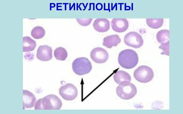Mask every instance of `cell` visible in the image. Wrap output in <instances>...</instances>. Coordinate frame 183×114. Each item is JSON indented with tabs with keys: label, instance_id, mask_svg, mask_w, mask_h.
I'll return each mask as SVG.
<instances>
[{
	"label": "cell",
	"instance_id": "cell-1",
	"mask_svg": "<svg viewBox=\"0 0 183 114\" xmlns=\"http://www.w3.org/2000/svg\"><path fill=\"white\" fill-rule=\"evenodd\" d=\"M62 105L61 100L56 95L49 94L37 100L35 110H59Z\"/></svg>",
	"mask_w": 183,
	"mask_h": 114
},
{
	"label": "cell",
	"instance_id": "cell-2",
	"mask_svg": "<svg viewBox=\"0 0 183 114\" xmlns=\"http://www.w3.org/2000/svg\"><path fill=\"white\" fill-rule=\"evenodd\" d=\"M139 58L137 53L131 49L121 51L118 57V61L123 68L130 69L135 67L137 64Z\"/></svg>",
	"mask_w": 183,
	"mask_h": 114
},
{
	"label": "cell",
	"instance_id": "cell-3",
	"mask_svg": "<svg viewBox=\"0 0 183 114\" xmlns=\"http://www.w3.org/2000/svg\"><path fill=\"white\" fill-rule=\"evenodd\" d=\"M72 67L75 73L78 75H82L89 73L92 69V66L88 58L80 57L73 61Z\"/></svg>",
	"mask_w": 183,
	"mask_h": 114
},
{
	"label": "cell",
	"instance_id": "cell-4",
	"mask_svg": "<svg viewBox=\"0 0 183 114\" xmlns=\"http://www.w3.org/2000/svg\"><path fill=\"white\" fill-rule=\"evenodd\" d=\"M134 77L139 82L146 83L151 81L154 77V73L151 68L146 65L139 66L134 72Z\"/></svg>",
	"mask_w": 183,
	"mask_h": 114
},
{
	"label": "cell",
	"instance_id": "cell-5",
	"mask_svg": "<svg viewBox=\"0 0 183 114\" xmlns=\"http://www.w3.org/2000/svg\"><path fill=\"white\" fill-rule=\"evenodd\" d=\"M116 92L117 95L121 99L128 100L135 95L137 90L134 84L129 83L119 85L116 88Z\"/></svg>",
	"mask_w": 183,
	"mask_h": 114
},
{
	"label": "cell",
	"instance_id": "cell-6",
	"mask_svg": "<svg viewBox=\"0 0 183 114\" xmlns=\"http://www.w3.org/2000/svg\"><path fill=\"white\" fill-rule=\"evenodd\" d=\"M124 41L127 46L136 48L141 47L143 43L142 36L135 32L127 33L124 37Z\"/></svg>",
	"mask_w": 183,
	"mask_h": 114
},
{
	"label": "cell",
	"instance_id": "cell-7",
	"mask_svg": "<svg viewBox=\"0 0 183 114\" xmlns=\"http://www.w3.org/2000/svg\"><path fill=\"white\" fill-rule=\"evenodd\" d=\"M59 93L63 99L70 101L76 97L78 91L77 88L73 84L68 83L60 87Z\"/></svg>",
	"mask_w": 183,
	"mask_h": 114
},
{
	"label": "cell",
	"instance_id": "cell-8",
	"mask_svg": "<svg viewBox=\"0 0 183 114\" xmlns=\"http://www.w3.org/2000/svg\"><path fill=\"white\" fill-rule=\"evenodd\" d=\"M90 56L95 62L98 64L106 62L108 59L109 54L104 49L101 47L94 48L92 50Z\"/></svg>",
	"mask_w": 183,
	"mask_h": 114
},
{
	"label": "cell",
	"instance_id": "cell-9",
	"mask_svg": "<svg viewBox=\"0 0 183 114\" xmlns=\"http://www.w3.org/2000/svg\"><path fill=\"white\" fill-rule=\"evenodd\" d=\"M52 48L47 45L40 46L38 48L36 54L37 59L42 61H48L52 58Z\"/></svg>",
	"mask_w": 183,
	"mask_h": 114
},
{
	"label": "cell",
	"instance_id": "cell-10",
	"mask_svg": "<svg viewBox=\"0 0 183 114\" xmlns=\"http://www.w3.org/2000/svg\"><path fill=\"white\" fill-rule=\"evenodd\" d=\"M112 29L118 32H125L129 27L127 20L125 18H115L113 19L111 22Z\"/></svg>",
	"mask_w": 183,
	"mask_h": 114
},
{
	"label": "cell",
	"instance_id": "cell-11",
	"mask_svg": "<svg viewBox=\"0 0 183 114\" xmlns=\"http://www.w3.org/2000/svg\"><path fill=\"white\" fill-rule=\"evenodd\" d=\"M23 108H30L33 107L36 101L34 95L29 91L23 90Z\"/></svg>",
	"mask_w": 183,
	"mask_h": 114
},
{
	"label": "cell",
	"instance_id": "cell-12",
	"mask_svg": "<svg viewBox=\"0 0 183 114\" xmlns=\"http://www.w3.org/2000/svg\"><path fill=\"white\" fill-rule=\"evenodd\" d=\"M93 26L94 28L98 32H104L108 31L110 28L109 21L105 18H98L94 21Z\"/></svg>",
	"mask_w": 183,
	"mask_h": 114
},
{
	"label": "cell",
	"instance_id": "cell-13",
	"mask_svg": "<svg viewBox=\"0 0 183 114\" xmlns=\"http://www.w3.org/2000/svg\"><path fill=\"white\" fill-rule=\"evenodd\" d=\"M113 78L115 82L119 85L130 83L131 81L130 75L123 70L116 71L114 75Z\"/></svg>",
	"mask_w": 183,
	"mask_h": 114
},
{
	"label": "cell",
	"instance_id": "cell-14",
	"mask_svg": "<svg viewBox=\"0 0 183 114\" xmlns=\"http://www.w3.org/2000/svg\"><path fill=\"white\" fill-rule=\"evenodd\" d=\"M121 41V39L119 35H110L103 38V45L108 48H111L113 46H117Z\"/></svg>",
	"mask_w": 183,
	"mask_h": 114
},
{
	"label": "cell",
	"instance_id": "cell-15",
	"mask_svg": "<svg viewBox=\"0 0 183 114\" xmlns=\"http://www.w3.org/2000/svg\"><path fill=\"white\" fill-rule=\"evenodd\" d=\"M23 52L33 51L35 48L36 45V41L28 36L23 37Z\"/></svg>",
	"mask_w": 183,
	"mask_h": 114
},
{
	"label": "cell",
	"instance_id": "cell-16",
	"mask_svg": "<svg viewBox=\"0 0 183 114\" xmlns=\"http://www.w3.org/2000/svg\"><path fill=\"white\" fill-rule=\"evenodd\" d=\"M156 38L157 41L162 44L169 41V31L168 30H160L157 33Z\"/></svg>",
	"mask_w": 183,
	"mask_h": 114
},
{
	"label": "cell",
	"instance_id": "cell-17",
	"mask_svg": "<svg viewBox=\"0 0 183 114\" xmlns=\"http://www.w3.org/2000/svg\"><path fill=\"white\" fill-rule=\"evenodd\" d=\"M54 55L56 59L64 61L67 58L68 54L67 50L64 48L59 47L56 48L54 50Z\"/></svg>",
	"mask_w": 183,
	"mask_h": 114
},
{
	"label": "cell",
	"instance_id": "cell-18",
	"mask_svg": "<svg viewBox=\"0 0 183 114\" xmlns=\"http://www.w3.org/2000/svg\"><path fill=\"white\" fill-rule=\"evenodd\" d=\"M146 22L150 28L154 29H157L161 27L164 23V19H146Z\"/></svg>",
	"mask_w": 183,
	"mask_h": 114
},
{
	"label": "cell",
	"instance_id": "cell-19",
	"mask_svg": "<svg viewBox=\"0 0 183 114\" xmlns=\"http://www.w3.org/2000/svg\"><path fill=\"white\" fill-rule=\"evenodd\" d=\"M45 34V31L44 28L40 26L34 27L31 32V36L34 39H39L43 38Z\"/></svg>",
	"mask_w": 183,
	"mask_h": 114
},
{
	"label": "cell",
	"instance_id": "cell-20",
	"mask_svg": "<svg viewBox=\"0 0 183 114\" xmlns=\"http://www.w3.org/2000/svg\"><path fill=\"white\" fill-rule=\"evenodd\" d=\"M169 41L165 43L161 44V45L159 46V48L163 50V51L161 53V55H165L169 56Z\"/></svg>",
	"mask_w": 183,
	"mask_h": 114
},
{
	"label": "cell",
	"instance_id": "cell-21",
	"mask_svg": "<svg viewBox=\"0 0 183 114\" xmlns=\"http://www.w3.org/2000/svg\"><path fill=\"white\" fill-rule=\"evenodd\" d=\"M92 19H76L78 22L83 26H87L89 25L92 21Z\"/></svg>",
	"mask_w": 183,
	"mask_h": 114
}]
</instances>
